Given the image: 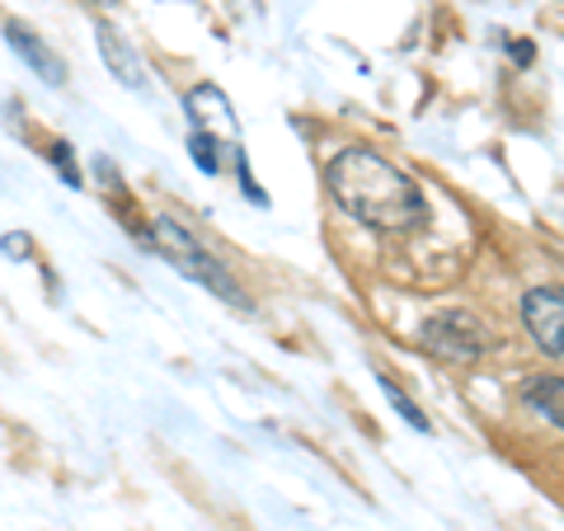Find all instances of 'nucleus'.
Wrapping results in <instances>:
<instances>
[{
	"instance_id": "f8f14e48",
	"label": "nucleus",
	"mask_w": 564,
	"mask_h": 531,
	"mask_svg": "<svg viewBox=\"0 0 564 531\" xmlns=\"http://www.w3.org/2000/svg\"><path fill=\"white\" fill-rule=\"evenodd\" d=\"M236 151V170H240V193L250 198L254 207H269V193H263L259 184H254V174H250V161H245V151L240 147H231Z\"/></svg>"
},
{
	"instance_id": "6e6552de",
	"label": "nucleus",
	"mask_w": 564,
	"mask_h": 531,
	"mask_svg": "<svg viewBox=\"0 0 564 531\" xmlns=\"http://www.w3.org/2000/svg\"><path fill=\"white\" fill-rule=\"evenodd\" d=\"M522 400L532 404L536 414L551 419L555 429H564V377H527L522 381Z\"/></svg>"
},
{
	"instance_id": "4468645a",
	"label": "nucleus",
	"mask_w": 564,
	"mask_h": 531,
	"mask_svg": "<svg viewBox=\"0 0 564 531\" xmlns=\"http://www.w3.org/2000/svg\"><path fill=\"white\" fill-rule=\"evenodd\" d=\"M532 57H536L532 43H513V62H518V66H532Z\"/></svg>"
},
{
	"instance_id": "423d86ee",
	"label": "nucleus",
	"mask_w": 564,
	"mask_h": 531,
	"mask_svg": "<svg viewBox=\"0 0 564 531\" xmlns=\"http://www.w3.org/2000/svg\"><path fill=\"white\" fill-rule=\"evenodd\" d=\"M95 43H99V57H104V66H109V76H113L118 85H132V90H141V85H147L132 43L122 39L113 24H104V20H99V24H95Z\"/></svg>"
},
{
	"instance_id": "39448f33",
	"label": "nucleus",
	"mask_w": 564,
	"mask_h": 531,
	"mask_svg": "<svg viewBox=\"0 0 564 531\" xmlns=\"http://www.w3.org/2000/svg\"><path fill=\"white\" fill-rule=\"evenodd\" d=\"M6 43H10V52L20 57L33 76L39 80H47V85H62L66 80V66H62V57L52 52L39 33H33L29 24H20V20H6Z\"/></svg>"
},
{
	"instance_id": "7ed1b4c3",
	"label": "nucleus",
	"mask_w": 564,
	"mask_h": 531,
	"mask_svg": "<svg viewBox=\"0 0 564 531\" xmlns=\"http://www.w3.org/2000/svg\"><path fill=\"white\" fill-rule=\"evenodd\" d=\"M419 344L429 348L437 362L475 367V362H480V353H485V344H489V334H485V325L475 321L470 311H437V315L423 321Z\"/></svg>"
},
{
	"instance_id": "ddd939ff",
	"label": "nucleus",
	"mask_w": 564,
	"mask_h": 531,
	"mask_svg": "<svg viewBox=\"0 0 564 531\" xmlns=\"http://www.w3.org/2000/svg\"><path fill=\"white\" fill-rule=\"evenodd\" d=\"M0 254H10V259H29L33 254V240L24 231H10V236H0Z\"/></svg>"
},
{
	"instance_id": "1a4fd4ad",
	"label": "nucleus",
	"mask_w": 564,
	"mask_h": 531,
	"mask_svg": "<svg viewBox=\"0 0 564 531\" xmlns=\"http://www.w3.org/2000/svg\"><path fill=\"white\" fill-rule=\"evenodd\" d=\"M188 155H193V165H198L203 174H221V141L203 132V128H193L188 137Z\"/></svg>"
},
{
	"instance_id": "0eeeda50",
	"label": "nucleus",
	"mask_w": 564,
	"mask_h": 531,
	"mask_svg": "<svg viewBox=\"0 0 564 531\" xmlns=\"http://www.w3.org/2000/svg\"><path fill=\"white\" fill-rule=\"evenodd\" d=\"M184 109H188V118L198 122L203 132H212V122L217 128H226V132H240V122H236V109H231V99H226L217 85H198V90H188L184 95Z\"/></svg>"
},
{
	"instance_id": "f03ea898",
	"label": "nucleus",
	"mask_w": 564,
	"mask_h": 531,
	"mask_svg": "<svg viewBox=\"0 0 564 531\" xmlns=\"http://www.w3.org/2000/svg\"><path fill=\"white\" fill-rule=\"evenodd\" d=\"M147 245H151V250H161V254L170 259V269H174V273H184L188 282H198V288H207L212 296H221L231 311H250V301H245V292L236 288V278L226 273L221 263L212 259V254L203 250V245H198V236H188L180 221H170V217L151 221Z\"/></svg>"
},
{
	"instance_id": "9b49d317",
	"label": "nucleus",
	"mask_w": 564,
	"mask_h": 531,
	"mask_svg": "<svg viewBox=\"0 0 564 531\" xmlns=\"http://www.w3.org/2000/svg\"><path fill=\"white\" fill-rule=\"evenodd\" d=\"M47 165L62 174L66 188H85V174L76 165V151H70V141H52V147H47Z\"/></svg>"
},
{
	"instance_id": "20e7f679",
	"label": "nucleus",
	"mask_w": 564,
	"mask_h": 531,
	"mask_svg": "<svg viewBox=\"0 0 564 531\" xmlns=\"http://www.w3.org/2000/svg\"><path fill=\"white\" fill-rule=\"evenodd\" d=\"M522 321L551 358H564V288H532L522 296Z\"/></svg>"
},
{
	"instance_id": "f257e3e1",
	"label": "nucleus",
	"mask_w": 564,
	"mask_h": 531,
	"mask_svg": "<svg viewBox=\"0 0 564 531\" xmlns=\"http://www.w3.org/2000/svg\"><path fill=\"white\" fill-rule=\"evenodd\" d=\"M329 198L377 236H410L429 221V198L404 170L367 147H348L325 170Z\"/></svg>"
},
{
	"instance_id": "9d476101",
	"label": "nucleus",
	"mask_w": 564,
	"mask_h": 531,
	"mask_svg": "<svg viewBox=\"0 0 564 531\" xmlns=\"http://www.w3.org/2000/svg\"><path fill=\"white\" fill-rule=\"evenodd\" d=\"M377 381H381V391H386V400H391V404H395V414H400L404 423H410V429H414V433H429V429H433V423H429V414H423V410H419V404H414L410 395H404V391H400V386H395L391 377H377Z\"/></svg>"
}]
</instances>
